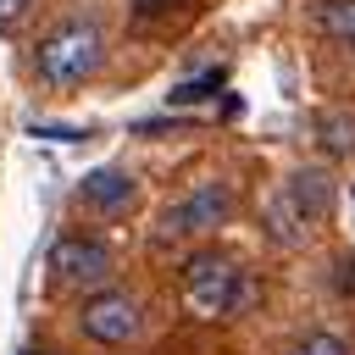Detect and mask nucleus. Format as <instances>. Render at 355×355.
<instances>
[{
  "mask_svg": "<svg viewBox=\"0 0 355 355\" xmlns=\"http://www.w3.org/2000/svg\"><path fill=\"white\" fill-rule=\"evenodd\" d=\"M227 211H233V194H227V183H200L194 194H183L166 216H161V239H189V233H211V227H222L227 222Z\"/></svg>",
  "mask_w": 355,
  "mask_h": 355,
  "instance_id": "5",
  "label": "nucleus"
},
{
  "mask_svg": "<svg viewBox=\"0 0 355 355\" xmlns=\"http://www.w3.org/2000/svg\"><path fill=\"white\" fill-rule=\"evenodd\" d=\"M288 355H355V349H349V338H338V333L316 327V333H300V338L288 344Z\"/></svg>",
  "mask_w": 355,
  "mask_h": 355,
  "instance_id": "9",
  "label": "nucleus"
},
{
  "mask_svg": "<svg viewBox=\"0 0 355 355\" xmlns=\"http://www.w3.org/2000/svg\"><path fill=\"white\" fill-rule=\"evenodd\" d=\"M172 6H178V0H133L139 17H161V11H172Z\"/></svg>",
  "mask_w": 355,
  "mask_h": 355,
  "instance_id": "14",
  "label": "nucleus"
},
{
  "mask_svg": "<svg viewBox=\"0 0 355 355\" xmlns=\"http://www.w3.org/2000/svg\"><path fill=\"white\" fill-rule=\"evenodd\" d=\"M139 322H144L139 300H133L128 288H111V283L94 288V294H83V305H78V327H83V338H89V344H105V349L139 338Z\"/></svg>",
  "mask_w": 355,
  "mask_h": 355,
  "instance_id": "4",
  "label": "nucleus"
},
{
  "mask_svg": "<svg viewBox=\"0 0 355 355\" xmlns=\"http://www.w3.org/2000/svg\"><path fill=\"white\" fill-rule=\"evenodd\" d=\"M22 355H50V349H22Z\"/></svg>",
  "mask_w": 355,
  "mask_h": 355,
  "instance_id": "15",
  "label": "nucleus"
},
{
  "mask_svg": "<svg viewBox=\"0 0 355 355\" xmlns=\"http://www.w3.org/2000/svg\"><path fill=\"white\" fill-rule=\"evenodd\" d=\"M100 61H105V33H100V22H89V17L55 22V28L39 39V50H33V72H39L44 89H72V83L94 78Z\"/></svg>",
  "mask_w": 355,
  "mask_h": 355,
  "instance_id": "1",
  "label": "nucleus"
},
{
  "mask_svg": "<svg viewBox=\"0 0 355 355\" xmlns=\"http://www.w3.org/2000/svg\"><path fill=\"white\" fill-rule=\"evenodd\" d=\"M28 11H33V0H0V33H17L28 22Z\"/></svg>",
  "mask_w": 355,
  "mask_h": 355,
  "instance_id": "12",
  "label": "nucleus"
},
{
  "mask_svg": "<svg viewBox=\"0 0 355 355\" xmlns=\"http://www.w3.org/2000/svg\"><path fill=\"white\" fill-rule=\"evenodd\" d=\"M327 205H333V178H327V172H294V178L283 183L272 216H294L300 227H311V222L327 216Z\"/></svg>",
  "mask_w": 355,
  "mask_h": 355,
  "instance_id": "6",
  "label": "nucleus"
},
{
  "mask_svg": "<svg viewBox=\"0 0 355 355\" xmlns=\"http://www.w3.org/2000/svg\"><path fill=\"white\" fill-rule=\"evenodd\" d=\"M322 139H327L333 150H349V144H355V122H349V116H327V122H322Z\"/></svg>",
  "mask_w": 355,
  "mask_h": 355,
  "instance_id": "11",
  "label": "nucleus"
},
{
  "mask_svg": "<svg viewBox=\"0 0 355 355\" xmlns=\"http://www.w3.org/2000/svg\"><path fill=\"white\" fill-rule=\"evenodd\" d=\"M338 288L355 294V255H338Z\"/></svg>",
  "mask_w": 355,
  "mask_h": 355,
  "instance_id": "13",
  "label": "nucleus"
},
{
  "mask_svg": "<svg viewBox=\"0 0 355 355\" xmlns=\"http://www.w3.org/2000/svg\"><path fill=\"white\" fill-rule=\"evenodd\" d=\"M316 28L333 44H355V0H322L316 6Z\"/></svg>",
  "mask_w": 355,
  "mask_h": 355,
  "instance_id": "8",
  "label": "nucleus"
},
{
  "mask_svg": "<svg viewBox=\"0 0 355 355\" xmlns=\"http://www.w3.org/2000/svg\"><path fill=\"white\" fill-rule=\"evenodd\" d=\"M78 200H83L89 211H100V216H122V211L139 200V183H133L122 166H94V172L78 183Z\"/></svg>",
  "mask_w": 355,
  "mask_h": 355,
  "instance_id": "7",
  "label": "nucleus"
},
{
  "mask_svg": "<svg viewBox=\"0 0 355 355\" xmlns=\"http://www.w3.org/2000/svg\"><path fill=\"white\" fill-rule=\"evenodd\" d=\"M222 89V72H200V78H189L183 89H172V105H189V100H211Z\"/></svg>",
  "mask_w": 355,
  "mask_h": 355,
  "instance_id": "10",
  "label": "nucleus"
},
{
  "mask_svg": "<svg viewBox=\"0 0 355 355\" xmlns=\"http://www.w3.org/2000/svg\"><path fill=\"white\" fill-rule=\"evenodd\" d=\"M183 305H189V316H200V322H216V316H239L244 305H250V277H244V266L233 261V255H222V250H194L189 261H183Z\"/></svg>",
  "mask_w": 355,
  "mask_h": 355,
  "instance_id": "2",
  "label": "nucleus"
},
{
  "mask_svg": "<svg viewBox=\"0 0 355 355\" xmlns=\"http://www.w3.org/2000/svg\"><path fill=\"white\" fill-rule=\"evenodd\" d=\"M111 272H116L111 244L94 239V233H61L50 244V283L55 288H89L94 294V288L111 283Z\"/></svg>",
  "mask_w": 355,
  "mask_h": 355,
  "instance_id": "3",
  "label": "nucleus"
}]
</instances>
